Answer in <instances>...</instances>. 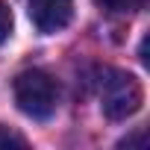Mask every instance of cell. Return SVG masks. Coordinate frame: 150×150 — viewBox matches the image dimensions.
<instances>
[{
  "mask_svg": "<svg viewBox=\"0 0 150 150\" xmlns=\"http://www.w3.org/2000/svg\"><path fill=\"white\" fill-rule=\"evenodd\" d=\"M94 88H97L103 115L112 118V121H124V118H129V115H135L141 109V100H144L141 83L127 71L100 68L97 80H94Z\"/></svg>",
  "mask_w": 150,
  "mask_h": 150,
  "instance_id": "1",
  "label": "cell"
},
{
  "mask_svg": "<svg viewBox=\"0 0 150 150\" xmlns=\"http://www.w3.org/2000/svg\"><path fill=\"white\" fill-rule=\"evenodd\" d=\"M15 103L24 115H30L33 121H47L56 115L59 106V86L50 74L33 68V71H21L15 77Z\"/></svg>",
  "mask_w": 150,
  "mask_h": 150,
  "instance_id": "2",
  "label": "cell"
},
{
  "mask_svg": "<svg viewBox=\"0 0 150 150\" xmlns=\"http://www.w3.org/2000/svg\"><path fill=\"white\" fill-rule=\"evenodd\" d=\"M30 21L35 24L38 33L53 35L65 30L74 18V0H27Z\"/></svg>",
  "mask_w": 150,
  "mask_h": 150,
  "instance_id": "3",
  "label": "cell"
},
{
  "mask_svg": "<svg viewBox=\"0 0 150 150\" xmlns=\"http://www.w3.org/2000/svg\"><path fill=\"white\" fill-rule=\"evenodd\" d=\"M94 3L109 15H135L144 6V0H94Z\"/></svg>",
  "mask_w": 150,
  "mask_h": 150,
  "instance_id": "4",
  "label": "cell"
},
{
  "mask_svg": "<svg viewBox=\"0 0 150 150\" xmlns=\"http://www.w3.org/2000/svg\"><path fill=\"white\" fill-rule=\"evenodd\" d=\"M12 147L24 150V147H27V138H24L21 132L9 129V127H0V150H12Z\"/></svg>",
  "mask_w": 150,
  "mask_h": 150,
  "instance_id": "5",
  "label": "cell"
},
{
  "mask_svg": "<svg viewBox=\"0 0 150 150\" xmlns=\"http://www.w3.org/2000/svg\"><path fill=\"white\" fill-rule=\"evenodd\" d=\"M9 33H12V12H9V6L3 0H0V44L9 38Z\"/></svg>",
  "mask_w": 150,
  "mask_h": 150,
  "instance_id": "6",
  "label": "cell"
}]
</instances>
